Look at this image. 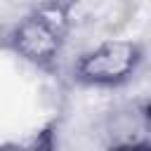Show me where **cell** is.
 Wrapping results in <instances>:
<instances>
[{"instance_id": "cell-5", "label": "cell", "mask_w": 151, "mask_h": 151, "mask_svg": "<svg viewBox=\"0 0 151 151\" xmlns=\"http://www.w3.org/2000/svg\"><path fill=\"white\" fill-rule=\"evenodd\" d=\"M106 151H151V142H137V144H118V146H106Z\"/></svg>"}, {"instance_id": "cell-4", "label": "cell", "mask_w": 151, "mask_h": 151, "mask_svg": "<svg viewBox=\"0 0 151 151\" xmlns=\"http://www.w3.org/2000/svg\"><path fill=\"white\" fill-rule=\"evenodd\" d=\"M2 151H59V125L47 123L24 137L7 139Z\"/></svg>"}, {"instance_id": "cell-6", "label": "cell", "mask_w": 151, "mask_h": 151, "mask_svg": "<svg viewBox=\"0 0 151 151\" xmlns=\"http://www.w3.org/2000/svg\"><path fill=\"white\" fill-rule=\"evenodd\" d=\"M144 106H146V113H149V118H151V99H149V101H144Z\"/></svg>"}, {"instance_id": "cell-2", "label": "cell", "mask_w": 151, "mask_h": 151, "mask_svg": "<svg viewBox=\"0 0 151 151\" xmlns=\"http://www.w3.org/2000/svg\"><path fill=\"white\" fill-rule=\"evenodd\" d=\"M144 61V47L125 38H106L80 52L73 64L76 83L85 87H120L134 78Z\"/></svg>"}, {"instance_id": "cell-1", "label": "cell", "mask_w": 151, "mask_h": 151, "mask_svg": "<svg viewBox=\"0 0 151 151\" xmlns=\"http://www.w3.org/2000/svg\"><path fill=\"white\" fill-rule=\"evenodd\" d=\"M71 35L66 0H42L7 33V47L31 66L52 68Z\"/></svg>"}, {"instance_id": "cell-3", "label": "cell", "mask_w": 151, "mask_h": 151, "mask_svg": "<svg viewBox=\"0 0 151 151\" xmlns=\"http://www.w3.org/2000/svg\"><path fill=\"white\" fill-rule=\"evenodd\" d=\"M99 130L106 146L151 142V118L144 104H123L111 109L101 118Z\"/></svg>"}]
</instances>
